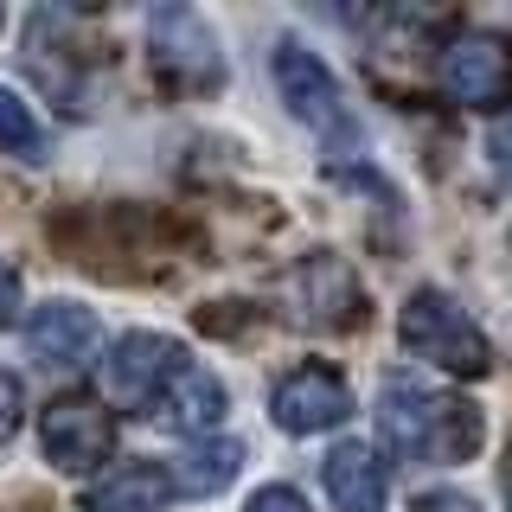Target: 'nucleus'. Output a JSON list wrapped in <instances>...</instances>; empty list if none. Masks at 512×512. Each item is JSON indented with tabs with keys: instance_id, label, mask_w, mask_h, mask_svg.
Returning a JSON list of instances; mask_svg holds the SVG:
<instances>
[{
	"instance_id": "obj_6",
	"label": "nucleus",
	"mask_w": 512,
	"mask_h": 512,
	"mask_svg": "<svg viewBox=\"0 0 512 512\" xmlns=\"http://www.w3.org/2000/svg\"><path fill=\"white\" fill-rule=\"evenodd\" d=\"M269 77H276V96L288 103V116L308 128H340L346 122V90L333 77V64L308 52L301 39H276L269 52Z\"/></svg>"
},
{
	"instance_id": "obj_3",
	"label": "nucleus",
	"mask_w": 512,
	"mask_h": 512,
	"mask_svg": "<svg viewBox=\"0 0 512 512\" xmlns=\"http://www.w3.org/2000/svg\"><path fill=\"white\" fill-rule=\"evenodd\" d=\"M148 52L154 71L167 90L186 96H212L224 84V52H218V32L199 7H154L148 20Z\"/></svg>"
},
{
	"instance_id": "obj_11",
	"label": "nucleus",
	"mask_w": 512,
	"mask_h": 512,
	"mask_svg": "<svg viewBox=\"0 0 512 512\" xmlns=\"http://www.w3.org/2000/svg\"><path fill=\"white\" fill-rule=\"evenodd\" d=\"M154 423L160 429H173V436H186V442H199V436H212V429L224 423V384L205 372V365H180L173 372V384L154 397Z\"/></svg>"
},
{
	"instance_id": "obj_17",
	"label": "nucleus",
	"mask_w": 512,
	"mask_h": 512,
	"mask_svg": "<svg viewBox=\"0 0 512 512\" xmlns=\"http://www.w3.org/2000/svg\"><path fill=\"white\" fill-rule=\"evenodd\" d=\"M20 416H26V391H20L13 372H0V442L20 436Z\"/></svg>"
},
{
	"instance_id": "obj_20",
	"label": "nucleus",
	"mask_w": 512,
	"mask_h": 512,
	"mask_svg": "<svg viewBox=\"0 0 512 512\" xmlns=\"http://www.w3.org/2000/svg\"><path fill=\"white\" fill-rule=\"evenodd\" d=\"M416 512H480L468 493H455V487H442V493H423V500H416Z\"/></svg>"
},
{
	"instance_id": "obj_15",
	"label": "nucleus",
	"mask_w": 512,
	"mask_h": 512,
	"mask_svg": "<svg viewBox=\"0 0 512 512\" xmlns=\"http://www.w3.org/2000/svg\"><path fill=\"white\" fill-rule=\"evenodd\" d=\"M0 154L26 160V167H45V160H52V135H45V122L32 116V103H20L7 84H0Z\"/></svg>"
},
{
	"instance_id": "obj_19",
	"label": "nucleus",
	"mask_w": 512,
	"mask_h": 512,
	"mask_svg": "<svg viewBox=\"0 0 512 512\" xmlns=\"http://www.w3.org/2000/svg\"><path fill=\"white\" fill-rule=\"evenodd\" d=\"M13 314H20V269L0 263V327H13Z\"/></svg>"
},
{
	"instance_id": "obj_5",
	"label": "nucleus",
	"mask_w": 512,
	"mask_h": 512,
	"mask_svg": "<svg viewBox=\"0 0 512 512\" xmlns=\"http://www.w3.org/2000/svg\"><path fill=\"white\" fill-rule=\"evenodd\" d=\"M186 365V346L167 333H122L103 359V391L122 410H154V397L173 384V372Z\"/></svg>"
},
{
	"instance_id": "obj_2",
	"label": "nucleus",
	"mask_w": 512,
	"mask_h": 512,
	"mask_svg": "<svg viewBox=\"0 0 512 512\" xmlns=\"http://www.w3.org/2000/svg\"><path fill=\"white\" fill-rule=\"evenodd\" d=\"M397 340H404L410 359L436 365L448 378H487L493 372V346L487 333L474 327V314L461 308L455 295H442V288H416L404 301V314H397Z\"/></svg>"
},
{
	"instance_id": "obj_18",
	"label": "nucleus",
	"mask_w": 512,
	"mask_h": 512,
	"mask_svg": "<svg viewBox=\"0 0 512 512\" xmlns=\"http://www.w3.org/2000/svg\"><path fill=\"white\" fill-rule=\"evenodd\" d=\"M487 167H493V180H500V186H512V122H500L487 135Z\"/></svg>"
},
{
	"instance_id": "obj_12",
	"label": "nucleus",
	"mask_w": 512,
	"mask_h": 512,
	"mask_svg": "<svg viewBox=\"0 0 512 512\" xmlns=\"http://www.w3.org/2000/svg\"><path fill=\"white\" fill-rule=\"evenodd\" d=\"M320 480H327V493H333L340 512H384V461H378V448L340 442L327 461H320Z\"/></svg>"
},
{
	"instance_id": "obj_21",
	"label": "nucleus",
	"mask_w": 512,
	"mask_h": 512,
	"mask_svg": "<svg viewBox=\"0 0 512 512\" xmlns=\"http://www.w3.org/2000/svg\"><path fill=\"white\" fill-rule=\"evenodd\" d=\"M506 506H512V448H506Z\"/></svg>"
},
{
	"instance_id": "obj_13",
	"label": "nucleus",
	"mask_w": 512,
	"mask_h": 512,
	"mask_svg": "<svg viewBox=\"0 0 512 512\" xmlns=\"http://www.w3.org/2000/svg\"><path fill=\"white\" fill-rule=\"evenodd\" d=\"M167 500H173V474L160 461H122L84 493L90 512H160Z\"/></svg>"
},
{
	"instance_id": "obj_16",
	"label": "nucleus",
	"mask_w": 512,
	"mask_h": 512,
	"mask_svg": "<svg viewBox=\"0 0 512 512\" xmlns=\"http://www.w3.org/2000/svg\"><path fill=\"white\" fill-rule=\"evenodd\" d=\"M244 512H308V500H301L288 480H269V487H256L244 500Z\"/></svg>"
},
{
	"instance_id": "obj_7",
	"label": "nucleus",
	"mask_w": 512,
	"mask_h": 512,
	"mask_svg": "<svg viewBox=\"0 0 512 512\" xmlns=\"http://www.w3.org/2000/svg\"><path fill=\"white\" fill-rule=\"evenodd\" d=\"M442 90L461 109H506L512 103V39H500V32H461L442 52Z\"/></svg>"
},
{
	"instance_id": "obj_1",
	"label": "nucleus",
	"mask_w": 512,
	"mask_h": 512,
	"mask_svg": "<svg viewBox=\"0 0 512 512\" xmlns=\"http://www.w3.org/2000/svg\"><path fill=\"white\" fill-rule=\"evenodd\" d=\"M480 404L468 397H448L423 378H384L378 391V442L391 455L410 461H474L480 455Z\"/></svg>"
},
{
	"instance_id": "obj_9",
	"label": "nucleus",
	"mask_w": 512,
	"mask_h": 512,
	"mask_svg": "<svg viewBox=\"0 0 512 512\" xmlns=\"http://www.w3.org/2000/svg\"><path fill=\"white\" fill-rule=\"evenodd\" d=\"M103 346V320L77 301H45L39 314L26 320V352L39 365H58V372H77L84 359H96Z\"/></svg>"
},
{
	"instance_id": "obj_14",
	"label": "nucleus",
	"mask_w": 512,
	"mask_h": 512,
	"mask_svg": "<svg viewBox=\"0 0 512 512\" xmlns=\"http://www.w3.org/2000/svg\"><path fill=\"white\" fill-rule=\"evenodd\" d=\"M237 468H244V442H231V436H205V442H186V455L173 461V493H218V487H231Z\"/></svg>"
},
{
	"instance_id": "obj_8",
	"label": "nucleus",
	"mask_w": 512,
	"mask_h": 512,
	"mask_svg": "<svg viewBox=\"0 0 512 512\" xmlns=\"http://www.w3.org/2000/svg\"><path fill=\"white\" fill-rule=\"evenodd\" d=\"M269 416L282 436H320V429H340L352 416V391L333 365H295L269 391Z\"/></svg>"
},
{
	"instance_id": "obj_4",
	"label": "nucleus",
	"mask_w": 512,
	"mask_h": 512,
	"mask_svg": "<svg viewBox=\"0 0 512 512\" xmlns=\"http://www.w3.org/2000/svg\"><path fill=\"white\" fill-rule=\"evenodd\" d=\"M39 448L64 474H90L116 455V416L96 397H52L39 416Z\"/></svg>"
},
{
	"instance_id": "obj_10",
	"label": "nucleus",
	"mask_w": 512,
	"mask_h": 512,
	"mask_svg": "<svg viewBox=\"0 0 512 512\" xmlns=\"http://www.w3.org/2000/svg\"><path fill=\"white\" fill-rule=\"evenodd\" d=\"M295 301H301V320H308V327H359L365 320L359 276H352L340 256H327V250L295 269Z\"/></svg>"
}]
</instances>
